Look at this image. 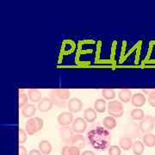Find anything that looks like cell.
<instances>
[{
  "mask_svg": "<svg viewBox=\"0 0 155 155\" xmlns=\"http://www.w3.org/2000/svg\"><path fill=\"white\" fill-rule=\"evenodd\" d=\"M28 99L30 100L32 103H39L41 98V93L37 89H30L28 92Z\"/></svg>",
  "mask_w": 155,
  "mask_h": 155,
  "instance_id": "cell-17",
  "label": "cell"
},
{
  "mask_svg": "<svg viewBox=\"0 0 155 155\" xmlns=\"http://www.w3.org/2000/svg\"><path fill=\"white\" fill-rule=\"evenodd\" d=\"M71 146L77 147L78 148H79V149L84 148L85 147V140L84 138L83 135L79 134H76L74 135V137L72 138Z\"/></svg>",
  "mask_w": 155,
  "mask_h": 155,
  "instance_id": "cell-13",
  "label": "cell"
},
{
  "mask_svg": "<svg viewBox=\"0 0 155 155\" xmlns=\"http://www.w3.org/2000/svg\"><path fill=\"white\" fill-rule=\"evenodd\" d=\"M50 98H51L52 101L54 102V104L59 106V107H65V105H66V102L60 99V98L56 96V94L54 93V91H51V92H50Z\"/></svg>",
  "mask_w": 155,
  "mask_h": 155,
  "instance_id": "cell-26",
  "label": "cell"
},
{
  "mask_svg": "<svg viewBox=\"0 0 155 155\" xmlns=\"http://www.w3.org/2000/svg\"><path fill=\"white\" fill-rule=\"evenodd\" d=\"M87 139L94 149L104 151L110 146V133L104 127H96L91 129L87 133Z\"/></svg>",
  "mask_w": 155,
  "mask_h": 155,
  "instance_id": "cell-1",
  "label": "cell"
},
{
  "mask_svg": "<svg viewBox=\"0 0 155 155\" xmlns=\"http://www.w3.org/2000/svg\"><path fill=\"white\" fill-rule=\"evenodd\" d=\"M154 123H155V116H154Z\"/></svg>",
  "mask_w": 155,
  "mask_h": 155,
  "instance_id": "cell-35",
  "label": "cell"
},
{
  "mask_svg": "<svg viewBox=\"0 0 155 155\" xmlns=\"http://www.w3.org/2000/svg\"><path fill=\"white\" fill-rule=\"evenodd\" d=\"M67 108L71 113H78L82 110L83 103L78 98H72L67 102Z\"/></svg>",
  "mask_w": 155,
  "mask_h": 155,
  "instance_id": "cell-7",
  "label": "cell"
},
{
  "mask_svg": "<svg viewBox=\"0 0 155 155\" xmlns=\"http://www.w3.org/2000/svg\"><path fill=\"white\" fill-rule=\"evenodd\" d=\"M132 150H133V153L134 155L143 154L145 150V145L144 143H143V141L135 140V141L134 142Z\"/></svg>",
  "mask_w": 155,
  "mask_h": 155,
  "instance_id": "cell-22",
  "label": "cell"
},
{
  "mask_svg": "<svg viewBox=\"0 0 155 155\" xmlns=\"http://www.w3.org/2000/svg\"><path fill=\"white\" fill-rule=\"evenodd\" d=\"M19 155H28L27 150H26V148L23 146H20L19 147Z\"/></svg>",
  "mask_w": 155,
  "mask_h": 155,
  "instance_id": "cell-32",
  "label": "cell"
},
{
  "mask_svg": "<svg viewBox=\"0 0 155 155\" xmlns=\"http://www.w3.org/2000/svg\"><path fill=\"white\" fill-rule=\"evenodd\" d=\"M57 121L61 127H67V126H69L74 121L73 115L70 111H64L58 116Z\"/></svg>",
  "mask_w": 155,
  "mask_h": 155,
  "instance_id": "cell-6",
  "label": "cell"
},
{
  "mask_svg": "<svg viewBox=\"0 0 155 155\" xmlns=\"http://www.w3.org/2000/svg\"><path fill=\"white\" fill-rule=\"evenodd\" d=\"M54 106V102L50 97H44L38 103L37 109L41 112H48L52 110Z\"/></svg>",
  "mask_w": 155,
  "mask_h": 155,
  "instance_id": "cell-8",
  "label": "cell"
},
{
  "mask_svg": "<svg viewBox=\"0 0 155 155\" xmlns=\"http://www.w3.org/2000/svg\"><path fill=\"white\" fill-rule=\"evenodd\" d=\"M146 101H147L146 97L142 93H135V94L133 95V97L131 98L132 104L134 107H137V108L144 106L145 104H146Z\"/></svg>",
  "mask_w": 155,
  "mask_h": 155,
  "instance_id": "cell-10",
  "label": "cell"
},
{
  "mask_svg": "<svg viewBox=\"0 0 155 155\" xmlns=\"http://www.w3.org/2000/svg\"><path fill=\"white\" fill-rule=\"evenodd\" d=\"M106 101L104 98H99V99H97L95 101L94 103V109L97 112H99V113H104L105 112L106 109Z\"/></svg>",
  "mask_w": 155,
  "mask_h": 155,
  "instance_id": "cell-23",
  "label": "cell"
},
{
  "mask_svg": "<svg viewBox=\"0 0 155 155\" xmlns=\"http://www.w3.org/2000/svg\"><path fill=\"white\" fill-rule=\"evenodd\" d=\"M102 96L104 97V99L112 100L116 97V91L113 89H103Z\"/></svg>",
  "mask_w": 155,
  "mask_h": 155,
  "instance_id": "cell-25",
  "label": "cell"
},
{
  "mask_svg": "<svg viewBox=\"0 0 155 155\" xmlns=\"http://www.w3.org/2000/svg\"><path fill=\"white\" fill-rule=\"evenodd\" d=\"M154 118L150 115H147L140 122L139 129L142 133H150L154 128Z\"/></svg>",
  "mask_w": 155,
  "mask_h": 155,
  "instance_id": "cell-3",
  "label": "cell"
},
{
  "mask_svg": "<svg viewBox=\"0 0 155 155\" xmlns=\"http://www.w3.org/2000/svg\"><path fill=\"white\" fill-rule=\"evenodd\" d=\"M103 124H104V127L107 128L108 130H112V129H114L116 127L117 122H116V120L115 117L109 116H106L105 118L104 119Z\"/></svg>",
  "mask_w": 155,
  "mask_h": 155,
  "instance_id": "cell-20",
  "label": "cell"
},
{
  "mask_svg": "<svg viewBox=\"0 0 155 155\" xmlns=\"http://www.w3.org/2000/svg\"><path fill=\"white\" fill-rule=\"evenodd\" d=\"M42 153L39 151V150L36 149H32L29 151V153H28V155H41Z\"/></svg>",
  "mask_w": 155,
  "mask_h": 155,
  "instance_id": "cell-33",
  "label": "cell"
},
{
  "mask_svg": "<svg viewBox=\"0 0 155 155\" xmlns=\"http://www.w3.org/2000/svg\"><path fill=\"white\" fill-rule=\"evenodd\" d=\"M145 117L144 111L141 109H134L131 111V118L135 121H141Z\"/></svg>",
  "mask_w": 155,
  "mask_h": 155,
  "instance_id": "cell-24",
  "label": "cell"
},
{
  "mask_svg": "<svg viewBox=\"0 0 155 155\" xmlns=\"http://www.w3.org/2000/svg\"><path fill=\"white\" fill-rule=\"evenodd\" d=\"M81 155H95V153L92 151H90V150H85L84 151L83 153H81Z\"/></svg>",
  "mask_w": 155,
  "mask_h": 155,
  "instance_id": "cell-34",
  "label": "cell"
},
{
  "mask_svg": "<svg viewBox=\"0 0 155 155\" xmlns=\"http://www.w3.org/2000/svg\"><path fill=\"white\" fill-rule=\"evenodd\" d=\"M26 140H27V133L23 129L20 128L19 129V143H20V146H22L23 143H25Z\"/></svg>",
  "mask_w": 155,
  "mask_h": 155,
  "instance_id": "cell-29",
  "label": "cell"
},
{
  "mask_svg": "<svg viewBox=\"0 0 155 155\" xmlns=\"http://www.w3.org/2000/svg\"><path fill=\"white\" fill-rule=\"evenodd\" d=\"M38 147H39V151L42 153V154L45 155H48L51 153V152H52V149H53V147H52V145L50 143L48 140H41L38 145Z\"/></svg>",
  "mask_w": 155,
  "mask_h": 155,
  "instance_id": "cell-12",
  "label": "cell"
},
{
  "mask_svg": "<svg viewBox=\"0 0 155 155\" xmlns=\"http://www.w3.org/2000/svg\"><path fill=\"white\" fill-rule=\"evenodd\" d=\"M54 91V93L56 96L62 101H67V99H69L70 96H71V91L68 89H55L53 90Z\"/></svg>",
  "mask_w": 155,
  "mask_h": 155,
  "instance_id": "cell-19",
  "label": "cell"
},
{
  "mask_svg": "<svg viewBox=\"0 0 155 155\" xmlns=\"http://www.w3.org/2000/svg\"><path fill=\"white\" fill-rule=\"evenodd\" d=\"M107 110H108L109 115L115 118L116 117L120 118L123 115V105L121 102H117L115 100L109 102L107 105Z\"/></svg>",
  "mask_w": 155,
  "mask_h": 155,
  "instance_id": "cell-2",
  "label": "cell"
},
{
  "mask_svg": "<svg viewBox=\"0 0 155 155\" xmlns=\"http://www.w3.org/2000/svg\"><path fill=\"white\" fill-rule=\"evenodd\" d=\"M109 155H121L122 153V150L121 147L118 146H110L108 150Z\"/></svg>",
  "mask_w": 155,
  "mask_h": 155,
  "instance_id": "cell-27",
  "label": "cell"
},
{
  "mask_svg": "<svg viewBox=\"0 0 155 155\" xmlns=\"http://www.w3.org/2000/svg\"><path fill=\"white\" fill-rule=\"evenodd\" d=\"M35 121L37 122V126H38V131H40L42 127H43V120L40 117H35Z\"/></svg>",
  "mask_w": 155,
  "mask_h": 155,
  "instance_id": "cell-31",
  "label": "cell"
},
{
  "mask_svg": "<svg viewBox=\"0 0 155 155\" xmlns=\"http://www.w3.org/2000/svg\"><path fill=\"white\" fill-rule=\"evenodd\" d=\"M35 112H36V107L35 106V104H27L22 108V115L23 117L31 118L35 114Z\"/></svg>",
  "mask_w": 155,
  "mask_h": 155,
  "instance_id": "cell-15",
  "label": "cell"
},
{
  "mask_svg": "<svg viewBox=\"0 0 155 155\" xmlns=\"http://www.w3.org/2000/svg\"><path fill=\"white\" fill-rule=\"evenodd\" d=\"M86 127H87V122L84 120V118L82 117H78L72 122V128L75 134H81L85 131Z\"/></svg>",
  "mask_w": 155,
  "mask_h": 155,
  "instance_id": "cell-5",
  "label": "cell"
},
{
  "mask_svg": "<svg viewBox=\"0 0 155 155\" xmlns=\"http://www.w3.org/2000/svg\"><path fill=\"white\" fill-rule=\"evenodd\" d=\"M147 101H148L149 105H151L152 107H154L155 108V91H152V92L148 95Z\"/></svg>",
  "mask_w": 155,
  "mask_h": 155,
  "instance_id": "cell-30",
  "label": "cell"
},
{
  "mask_svg": "<svg viewBox=\"0 0 155 155\" xmlns=\"http://www.w3.org/2000/svg\"><path fill=\"white\" fill-rule=\"evenodd\" d=\"M61 155H81L80 149L74 146H65L61 150Z\"/></svg>",
  "mask_w": 155,
  "mask_h": 155,
  "instance_id": "cell-16",
  "label": "cell"
},
{
  "mask_svg": "<svg viewBox=\"0 0 155 155\" xmlns=\"http://www.w3.org/2000/svg\"><path fill=\"white\" fill-rule=\"evenodd\" d=\"M28 95H26L25 93H21L19 95V106L23 108L24 106L27 105L28 104Z\"/></svg>",
  "mask_w": 155,
  "mask_h": 155,
  "instance_id": "cell-28",
  "label": "cell"
},
{
  "mask_svg": "<svg viewBox=\"0 0 155 155\" xmlns=\"http://www.w3.org/2000/svg\"><path fill=\"white\" fill-rule=\"evenodd\" d=\"M132 97L133 95L131 93V91L128 89H122L118 93V97L122 104H127L128 102H130Z\"/></svg>",
  "mask_w": 155,
  "mask_h": 155,
  "instance_id": "cell-11",
  "label": "cell"
},
{
  "mask_svg": "<svg viewBox=\"0 0 155 155\" xmlns=\"http://www.w3.org/2000/svg\"><path fill=\"white\" fill-rule=\"evenodd\" d=\"M74 135H75V133L73 132L72 127H70L69 126L62 127L60 129L61 139L64 143L67 144V146H71L72 138L74 137Z\"/></svg>",
  "mask_w": 155,
  "mask_h": 155,
  "instance_id": "cell-4",
  "label": "cell"
},
{
  "mask_svg": "<svg viewBox=\"0 0 155 155\" xmlns=\"http://www.w3.org/2000/svg\"><path fill=\"white\" fill-rule=\"evenodd\" d=\"M25 129H26V133L28 134V135H33L36 132H38L37 122H36L35 118L28 119L26 122V124H25Z\"/></svg>",
  "mask_w": 155,
  "mask_h": 155,
  "instance_id": "cell-9",
  "label": "cell"
},
{
  "mask_svg": "<svg viewBox=\"0 0 155 155\" xmlns=\"http://www.w3.org/2000/svg\"><path fill=\"white\" fill-rule=\"evenodd\" d=\"M133 140L131 137H122L119 140L120 147L124 151H128L133 147Z\"/></svg>",
  "mask_w": 155,
  "mask_h": 155,
  "instance_id": "cell-14",
  "label": "cell"
},
{
  "mask_svg": "<svg viewBox=\"0 0 155 155\" xmlns=\"http://www.w3.org/2000/svg\"><path fill=\"white\" fill-rule=\"evenodd\" d=\"M142 141L145 146L148 147H155V134L152 133L145 134L142 138Z\"/></svg>",
  "mask_w": 155,
  "mask_h": 155,
  "instance_id": "cell-21",
  "label": "cell"
},
{
  "mask_svg": "<svg viewBox=\"0 0 155 155\" xmlns=\"http://www.w3.org/2000/svg\"><path fill=\"white\" fill-rule=\"evenodd\" d=\"M84 118L87 122H93L97 119V111L95 109L88 108L84 111Z\"/></svg>",
  "mask_w": 155,
  "mask_h": 155,
  "instance_id": "cell-18",
  "label": "cell"
}]
</instances>
